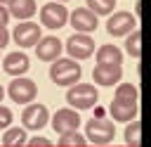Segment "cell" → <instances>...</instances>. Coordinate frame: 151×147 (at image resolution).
<instances>
[{
  "label": "cell",
  "mask_w": 151,
  "mask_h": 147,
  "mask_svg": "<svg viewBox=\"0 0 151 147\" xmlns=\"http://www.w3.org/2000/svg\"><path fill=\"white\" fill-rule=\"evenodd\" d=\"M92 78H94L97 85H113V83H120L123 69L120 66H94Z\"/></svg>",
  "instance_id": "obj_15"
},
{
  "label": "cell",
  "mask_w": 151,
  "mask_h": 147,
  "mask_svg": "<svg viewBox=\"0 0 151 147\" xmlns=\"http://www.w3.org/2000/svg\"><path fill=\"white\" fill-rule=\"evenodd\" d=\"M87 140L78 133V130H68V133H61L59 138V147H85Z\"/></svg>",
  "instance_id": "obj_20"
},
{
  "label": "cell",
  "mask_w": 151,
  "mask_h": 147,
  "mask_svg": "<svg viewBox=\"0 0 151 147\" xmlns=\"http://www.w3.org/2000/svg\"><path fill=\"white\" fill-rule=\"evenodd\" d=\"M139 130H142V123H139V119H132V123L125 128V142L127 145H132V147H139Z\"/></svg>",
  "instance_id": "obj_22"
},
{
  "label": "cell",
  "mask_w": 151,
  "mask_h": 147,
  "mask_svg": "<svg viewBox=\"0 0 151 147\" xmlns=\"http://www.w3.org/2000/svg\"><path fill=\"white\" fill-rule=\"evenodd\" d=\"M97 100H99V92L94 85L90 83H76L68 88L66 92V102L76 109V111H85V109H92L97 107Z\"/></svg>",
  "instance_id": "obj_2"
},
{
  "label": "cell",
  "mask_w": 151,
  "mask_h": 147,
  "mask_svg": "<svg viewBox=\"0 0 151 147\" xmlns=\"http://www.w3.org/2000/svg\"><path fill=\"white\" fill-rule=\"evenodd\" d=\"M116 97H127V100H137V97H139V92H137V88H134L132 83H120V85H118V90H116Z\"/></svg>",
  "instance_id": "obj_23"
},
{
  "label": "cell",
  "mask_w": 151,
  "mask_h": 147,
  "mask_svg": "<svg viewBox=\"0 0 151 147\" xmlns=\"http://www.w3.org/2000/svg\"><path fill=\"white\" fill-rule=\"evenodd\" d=\"M54 2H57V0H54ZM59 2H66V0H59Z\"/></svg>",
  "instance_id": "obj_31"
},
{
  "label": "cell",
  "mask_w": 151,
  "mask_h": 147,
  "mask_svg": "<svg viewBox=\"0 0 151 147\" xmlns=\"http://www.w3.org/2000/svg\"><path fill=\"white\" fill-rule=\"evenodd\" d=\"M7 95H9L17 104H31V102L35 100V95H38V88H35V83H33L31 78L19 76V78H14V81L9 83Z\"/></svg>",
  "instance_id": "obj_5"
},
{
  "label": "cell",
  "mask_w": 151,
  "mask_h": 147,
  "mask_svg": "<svg viewBox=\"0 0 151 147\" xmlns=\"http://www.w3.org/2000/svg\"><path fill=\"white\" fill-rule=\"evenodd\" d=\"M7 43H9V31H7V26H0V50H2Z\"/></svg>",
  "instance_id": "obj_26"
},
{
  "label": "cell",
  "mask_w": 151,
  "mask_h": 147,
  "mask_svg": "<svg viewBox=\"0 0 151 147\" xmlns=\"http://www.w3.org/2000/svg\"><path fill=\"white\" fill-rule=\"evenodd\" d=\"M40 36H42L40 26L33 24V21H19L17 28H14V33H12V38H14V43L19 47H33L40 40Z\"/></svg>",
  "instance_id": "obj_10"
},
{
  "label": "cell",
  "mask_w": 151,
  "mask_h": 147,
  "mask_svg": "<svg viewBox=\"0 0 151 147\" xmlns=\"http://www.w3.org/2000/svg\"><path fill=\"white\" fill-rule=\"evenodd\" d=\"M80 76H83V69H80V64H78L76 59H64V57H59V59H54L52 66H50V81H52L54 85H61V88L76 85V83L80 81Z\"/></svg>",
  "instance_id": "obj_1"
},
{
  "label": "cell",
  "mask_w": 151,
  "mask_h": 147,
  "mask_svg": "<svg viewBox=\"0 0 151 147\" xmlns=\"http://www.w3.org/2000/svg\"><path fill=\"white\" fill-rule=\"evenodd\" d=\"M125 50L137 59L139 55H142V33L134 28L132 31V36H125Z\"/></svg>",
  "instance_id": "obj_21"
},
{
  "label": "cell",
  "mask_w": 151,
  "mask_h": 147,
  "mask_svg": "<svg viewBox=\"0 0 151 147\" xmlns=\"http://www.w3.org/2000/svg\"><path fill=\"white\" fill-rule=\"evenodd\" d=\"M109 114L113 121H120V123H127L132 119H137V100H127V97H116L111 100V107H109Z\"/></svg>",
  "instance_id": "obj_7"
},
{
  "label": "cell",
  "mask_w": 151,
  "mask_h": 147,
  "mask_svg": "<svg viewBox=\"0 0 151 147\" xmlns=\"http://www.w3.org/2000/svg\"><path fill=\"white\" fill-rule=\"evenodd\" d=\"M47 121H50V111L45 104H28L21 111V123L28 130H40L47 126Z\"/></svg>",
  "instance_id": "obj_8"
},
{
  "label": "cell",
  "mask_w": 151,
  "mask_h": 147,
  "mask_svg": "<svg viewBox=\"0 0 151 147\" xmlns=\"http://www.w3.org/2000/svg\"><path fill=\"white\" fill-rule=\"evenodd\" d=\"M26 145H28V147H52V140H47V138H40V135H35V138L26 140Z\"/></svg>",
  "instance_id": "obj_25"
},
{
  "label": "cell",
  "mask_w": 151,
  "mask_h": 147,
  "mask_svg": "<svg viewBox=\"0 0 151 147\" xmlns=\"http://www.w3.org/2000/svg\"><path fill=\"white\" fill-rule=\"evenodd\" d=\"M134 28H137V19L130 12H111V17L106 21V31L111 36H118V38L130 36Z\"/></svg>",
  "instance_id": "obj_6"
},
{
  "label": "cell",
  "mask_w": 151,
  "mask_h": 147,
  "mask_svg": "<svg viewBox=\"0 0 151 147\" xmlns=\"http://www.w3.org/2000/svg\"><path fill=\"white\" fill-rule=\"evenodd\" d=\"M28 66H31V62H28V55H24V52H9L2 59V71L9 76H21L28 71Z\"/></svg>",
  "instance_id": "obj_14"
},
{
  "label": "cell",
  "mask_w": 151,
  "mask_h": 147,
  "mask_svg": "<svg viewBox=\"0 0 151 147\" xmlns=\"http://www.w3.org/2000/svg\"><path fill=\"white\" fill-rule=\"evenodd\" d=\"M66 52L71 55V59H87L94 52V40L85 33H78V36L73 33L66 40Z\"/></svg>",
  "instance_id": "obj_9"
},
{
  "label": "cell",
  "mask_w": 151,
  "mask_h": 147,
  "mask_svg": "<svg viewBox=\"0 0 151 147\" xmlns=\"http://www.w3.org/2000/svg\"><path fill=\"white\" fill-rule=\"evenodd\" d=\"M94 57H97V66H120L123 64V52L116 45H101Z\"/></svg>",
  "instance_id": "obj_16"
},
{
  "label": "cell",
  "mask_w": 151,
  "mask_h": 147,
  "mask_svg": "<svg viewBox=\"0 0 151 147\" xmlns=\"http://www.w3.org/2000/svg\"><path fill=\"white\" fill-rule=\"evenodd\" d=\"M68 21V9L64 2H47L40 7V24L45 28H61Z\"/></svg>",
  "instance_id": "obj_4"
},
{
  "label": "cell",
  "mask_w": 151,
  "mask_h": 147,
  "mask_svg": "<svg viewBox=\"0 0 151 147\" xmlns=\"http://www.w3.org/2000/svg\"><path fill=\"white\" fill-rule=\"evenodd\" d=\"M80 126V114L76 109H59L52 116V128L57 133H68V130H78Z\"/></svg>",
  "instance_id": "obj_12"
},
{
  "label": "cell",
  "mask_w": 151,
  "mask_h": 147,
  "mask_svg": "<svg viewBox=\"0 0 151 147\" xmlns=\"http://www.w3.org/2000/svg\"><path fill=\"white\" fill-rule=\"evenodd\" d=\"M35 55H38V59H42V62H54V59H59V55H61V40L54 38V36L40 38V40L35 43Z\"/></svg>",
  "instance_id": "obj_13"
},
{
  "label": "cell",
  "mask_w": 151,
  "mask_h": 147,
  "mask_svg": "<svg viewBox=\"0 0 151 147\" xmlns=\"http://www.w3.org/2000/svg\"><path fill=\"white\" fill-rule=\"evenodd\" d=\"M85 130H87L85 140L92 145H109L116 138V126L109 119H92V121H87Z\"/></svg>",
  "instance_id": "obj_3"
},
{
  "label": "cell",
  "mask_w": 151,
  "mask_h": 147,
  "mask_svg": "<svg viewBox=\"0 0 151 147\" xmlns=\"http://www.w3.org/2000/svg\"><path fill=\"white\" fill-rule=\"evenodd\" d=\"M5 2H7V5H9V2H12V0H0V5H5Z\"/></svg>",
  "instance_id": "obj_30"
},
{
  "label": "cell",
  "mask_w": 151,
  "mask_h": 147,
  "mask_svg": "<svg viewBox=\"0 0 151 147\" xmlns=\"http://www.w3.org/2000/svg\"><path fill=\"white\" fill-rule=\"evenodd\" d=\"M68 21L73 24V28L78 33H90V31H97V26H99V19L87 7H78V9L68 12Z\"/></svg>",
  "instance_id": "obj_11"
},
{
  "label": "cell",
  "mask_w": 151,
  "mask_h": 147,
  "mask_svg": "<svg viewBox=\"0 0 151 147\" xmlns=\"http://www.w3.org/2000/svg\"><path fill=\"white\" fill-rule=\"evenodd\" d=\"M7 12L9 17H17L19 21H28V17L35 14V0H12Z\"/></svg>",
  "instance_id": "obj_17"
},
{
  "label": "cell",
  "mask_w": 151,
  "mask_h": 147,
  "mask_svg": "<svg viewBox=\"0 0 151 147\" xmlns=\"http://www.w3.org/2000/svg\"><path fill=\"white\" fill-rule=\"evenodd\" d=\"M113 7H116V0H87V9L94 17H106L113 12Z\"/></svg>",
  "instance_id": "obj_19"
},
{
  "label": "cell",
  "mask_w": 151,
  "mask_h": 147,
  "mask_svg": "<svg viewBox=\"0 0 151 147\" xmlns=\"http://www.w3.org/2000/svg\"><path fill=\"white\" fill-rule=\"evenodd\" d=\"M12 119H14L12 109H7V107H2V104H0V130L9 128V126H12Z\"/></svg>",
  "instance_id": "obj_24"
},
{
  "label": "cell",
  "mask_w": 151,
  "mask_h": 147,
  "mask_svg": "<svg viewBox=\"0 0 151 147\" xmlns=\"http://www.w3.org/2000/svg\"><path fill=\"white\" fill-rule=\"evenodd\" d=\"M104 114H106L104 107H94V119H104Z\"/></svg>",
  "instance_id": "obj_28"
},
{
  "label": "cell",
  "mask_w": 151,
  "mask_h": 147,
  "mask_svg": "<svg viewBox=\"0 0 151 147\" xmlns=\"http://www.w3.org/2000/svg\"><path fill=\"white\" fill-rule=\"evenodd\" d=\"M26 130L24 128H5L2 133V145L5 147H24L26 145Z\"/></svg>",
  "instance_id": "obj_18"
},
{
  "label": "cell",
  "mask_w": 151,
  "mask_h": 147,
  "mask_svg": "<svg viewBox=\"0 0 151 147\" xmlns=\"http://www.w3.org/2000/svg\"><path fill=\"white\" fill-rule=\"evenodd\" d=\"M7 21H9V12L5 5H0V26H7Z\"/></svg>",
  "instance_id": "obj_27"
},
{
  "label": "cell",
  "mask_w": 151,
  "mask_h": 147,
  "mask_svg": "<svg viewBox=\"0 0 151 147\" xmlns=\"http://www.w3.org/2000/svg\"><path fill=\"white\" fill-rule=\"evenodd\" d=\"M2 97H5V88L0 85V102H2Z\"/></svg>",
  "instance_id": "obj_29"
}]
</instances>
